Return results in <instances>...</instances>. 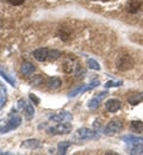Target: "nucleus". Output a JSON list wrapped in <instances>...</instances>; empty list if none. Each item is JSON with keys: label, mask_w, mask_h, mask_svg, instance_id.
Returning <instances> with one entry per match:
<instances>
[{"label": "nucleus", "mask_w": 143, "mask_h": 155, "mask_svg": "<svg viewBox=\"0 0 143 155\" xmlns=\"http://www.w3.org/2000/svg\"><path fill=\"white\" fill-rule=\"evenodd\" d=\"M122 85H123L122 80H119V81H112V80H110V81H107L105 84V87L106 88H109V87H119Z\"/></svg>", "instance_id": "nucleus-25"}, {"label": "nucleus", "mask_w": 143, "mask_h": 155, "mask_svg": "<svg viewBox=\"0 0 143 155\" xmlns=\"http://www.w3.org/2000/svg\"><path fill=\"white\" fill-rule=\"evenodd\" d=\"M21 71L23 74L25 75H31L35 71H36V67L31 63V62H23L21 67Z\"/></svg>", "instance_id": "nucleus-14"}, {"label": "nucleus", "mask_w": 143, "mask_h": 155, "mask_svg": "<svg viewBox=\"0 0 143 155\" xmlns=\"http://www.w3.org/2000/svg\"><path fill=\"white\" fill-rule=\"evenodd\" d=\"M105 109L109 112H117L121 109V101L118 99H109L105 103Z\"/></svg>", "instance_id": "nucleus-9"}, {"label": "nucleus", "mask_w": 143, "mask_h": 155, "mask_svg": "<svg viewBox=\"0 0 143 155\" xmlns=\"http://www.w3.org/2000/svg\"><path fill=\"white\" fill-rule=\"evenodd\" d=\"M40 140L37 138H30V140H25L21 143V148H25V149H35V148H38L40 147Z\"/></svg>", "instance_id": "nucleus-12"}, {"label": "nucleus", "mask_w": 143, "mask_h": 155, "mask_svg": "<svg viewBox=\"0 0 143 155\" xmlns=\"http://www.w3.org/2000/svg\"><path fill=\"white\" fill-rule=\"evenodd\" d=\"M142 97H143V92H142Z\"/></svg>", "instance_id": "nucleus-32"}, {"label": "nucleus", "mask_w": 143, "mask_h": 155, "mask_svg": "<svg viewBox=\"0 0 143 155\" xmlns=\"http://www.w3.org/2000/svg\"><path fill=\"white\" fill-rule=\"evenodd\" d=\"M106 94H107V92H100V93H98L97 96L94 98H92L91 100H89V103H88V107L89 109H92V110H94V109H97L98 106H99V104H100V101H102L104 98L106 97Z\"/></svg>", "instance_id": "nucleus-11"}, {"label": "nucleus", "mask_w": 143, "mask_h": 155, "mask_svg": "<svg viewBox=\"0 0 143 155\" xmlns=\"http://www.w3.org/2000/svg\"><path fill=\"white\" fill-rule=\"evenodd\" d=\"M122 140L125 141L126 143L129 144H143V137H138V136H134V135H125L122 136Z\"/></svg>", "instance_id": "nucleus-13"}, {"label": "nucleus", "mask_w": 143, "mask_h": 155, "mask_svg": "<svg viewBox=\"0 0 143 155\" xmlns=\"http://www.w3.org/2000/svg\"><path fill=\"white\" fill-rule=\"evenodd\" d=\"M41 82H42V77H41V75H36V77L32 78V79L30 80V84H31L32 86H38Z\"/></svg>", "instance_id": "nucleus-27"}, {"label": "nucleus", "mask_w": 143, "mask_h": 155, "mask_svg": "<svg viewBox=\"0 0 143 155\" xmlns=\"http://www.w3.org/2000/svg\"><path fill=\"white\" fill-rule=\"evenodd\" d=\"M60 56H61V51H59V50H56V49H54V50H49V58H48V60H50V61H55V60H57Z\"/></svg>", "instance_id": "nucleus-24"}, {"label": "nucleus", "mask_w": 143, "mask_h": 155, "mask_svg": "<svg viewBox=\"0 0 143 155\" xmlns=\"http://www.w3.org/2000/svg\"><path fill=\"white\" fill-rule=\"evenodd\" d=\"M21 118L17 114H12L10 118H8V120H7V123H6V125L4 127V128H1V131L0 133H2V134H5V133H8V131H11V130H15V129H17L19 125H21Z\"/></svg>", "instance_id": "nucleus-3"}, {"label": "nucleus", "mask_w": 143, "mask_h": 155, "mask_svg": "<svg viewBox=\"0 0 143 155\" xmlns=\"http://www.w3.org/2000/svg\"><path fill=\"white\" fill-rule=\"evenodd\" d=\"M131 129L134 131H137V133L143 131V122L142 120H132L131 122Z\"/></svg>", "instance_id": "nucleus-21"}, {"label": "nucleus", "mask_w": 143, "mask_h": 155, "mask_svg": "<svg viewBox=\"0 0 143 155\" xmlns=\"http://www.w3.org/2000/svg\"><path fill=\"white\" fill-rule=\"evenodd\" d=\"M50 120L53 122H56V123H60V122H70L73 119V116L72 114L67 112V111H62V112H59L56 115H51L49 117Z\"/></svg>", "instance_id": "nucleus-7"}, {"label": "nucleus", "mask_w": 143, "mask_h": 155, "mask_svg": "<svg viewBox=\"0 0 143 155\" xmlns=\"http://www.w3.org/2000/svg\"><path fill=\"white\" fill-rule=\"evenodd\" d=\"M60 36L63 41H67L70 36V31L67 29V28H62V30L60 31Z\"/></svg>", "instance_id": "nucleus-26"}, {"label": "nucleus", "mask_w": 143, "mask_h": 155, "mask_svg": "<svg viewBox=\"0 0 143 155\" xmlns=\"http://www.w3.org/2000/svg\"><path fill=\"white\" fill-rule=\"evenodd\" d=\"M132 147L130 148L129 153L130 154H143V144H131Z\"/></svg>", "instance_id": "nucleus-22"}, {"label": "nucleus", "mask_w": 143, "mask_h": 155, "mask_svg": "<svg viewBox=\"0 0 143 155\" xmlns=\"http://www.w3.org/2000/svg\"><path fill=\"white\" fill-rule=\"evenodd\" d=\"M34 58H36L37 61L43 62V61H47L49 58V49L47 48H40V49H36L34 51Z\"/></svg>", "instance_id": "nucleus-10"}, {"label": "nucleus", "mask_w": 143, "mask_h": 155, "mask_svg": "<svg viewBox=\"0 0 143 155\" xmlns=\"http://www.w3.org/2000/svg\"><path fill=\"white\" fill-rule=\"evenodd\" d=\"M134 58L129 55H121L116 58V67L121 72H126L134 67Z\"/></svg>", "instance_id": "nucleus-1"}, {"label": "nucleus", "mask_w": 143, "mask_h": 155, "mask_svg": "<svg viewBox=\"0 0 143 155\" xmlns=\"http://www.w3.org/2000/svg\"><path fill=\"white\" fill-rule=\"evenodd\" d=\"M99 84H100L99 81H93V82H91V84H85V85H80V86H78L76 88H74L73 91H70V92L68 93V98H74V97H76V96H79V94H82V93H85L86 91L93 90V88H94V87H97Z\"/></svg>", "instance_id": "nucleus-4"}, {"label": "nucleus", "mask_w": 143, "mask_h": 155, "mask_svg": "<svg viewBox=\"0 0 143 155\" xmlns=\"http://www.w3.org/2000/svg\"><path fill=\"white\" fill-rule=\"evenodd\" d=\"M143 4V0H129L125 5V10L129 13H136L140 11Z\"/></svg>", "instance_id": "nucleus-8"}, {"label": "nucleus", "mask_w": 143, "mask_h": 155, "mask_svg": "<svg viewBox=\"0 0 143 155\" xmlns=\"http://www.w3.org/2000/svg\"><path fill=\"white\" fill-rule=\"evenodd\" d=\"M47 85H48V87L50 90H56V88H59L61 86V80H60V78L57 77L49 78L48 81H47Z\"/></svg>", "instance_id": "nucleus-16"}, {"label": "nucleus", "mask_w": 143, "mask_h": 155, "mask_svg": "<svg viewBox=\"0 0 143 155\" xmlns=\"http://www.w3.org/2000/svg\"><path fill=\"white\" fill-rule=\"evenodd\" d=\"M86 63H87L88 68H91V69H93V71H100V64H99L96 60H93V58H87Z\"/></svg>", "instance_id": "nucleus-20"}, {"label": "nucleus", "mask_w": 143, "mask_h": 155, "mask_svg": "<svg viewBox=\"0 0 143 155\" xmlns=\"http://www.w3.org/2000/svg\"><path fill=\"white\" fill-rule=\"evenodd\" d=\"M11 5H15V6H18V5H21L25 0H7Z\"/></svg>", "instance_id": "nucleus-29"}, {"label": "nucleus", "mask_w": 143, "mask_h": 155, "mask_svg": "<svg viewBox=\"0 0 143 155\" xmlns=\"http://www.w3.org/2000/svg\"><path fill=\"white\" fill-rule=\"evenodd\" d=\"M0 131H1V127H0Z\"/></svg>", "instance_id": "nucleus-31"}, {"label": "nucleus", "mask_w": 143, "mask_h": 155, "mask_svg": "<svg viewBox=\"0 0 143 155\" xmlns=\"http://www.w3.org/2000/svg\"><path fill=\"white\" fill-rule=\"evenodd\" d=\"M76 136L80 140H97V138H99L100 135H99V133L91 130L88 128H81L76 131Z\"/></svg>", "instance_id": "nucleus-6"}, {"label": "nucleus", "mask_w": 143, "mask_h": 155, "mask_svg": "<svg viewBox=\"0 0 143 155\" xmlns=\"http://www.w3.org/2000/svg\"><path fill=\"white\" fill-rule=\"evenodd\" d=\"M6 101V88L0 84V109L4 106Z\"/></svg>", "instance_id": "nucleus-23"}, {"label": "nucleus", "mask_w": 143, "mask_h": 155, "mask_svg": "<svg viewBox=\"0 0 143 155\" xmlns=\"http://www.w3.org/2000/svg\"><path fill=\"white\" fill-rule=\"evenodd\" d=\"M48 134L50 135H62V134H69L72 131V124L67 123V122H60L57 125L49 128Z\"/></svg>", "instance_id": "nucleus-2"}, {"label": "nucleus", "mask_w": 143, "mask_h": 155, "mask_svg": "<svg viewBox=\"0 0 143 155\" xmlns=\"http://www.w3.org/2000/svg\"><path fill=\"white\" fill-rule=\"evenodd\" d=\"M24 114H25V118L28 120H31L34 116H35V110H34V106L31 104H26L25 109H24Z\"/></svg>", "instance_id": "nucleus-17"}, {"label": "nucleus", "mask_w": 143, "mask_h": 155, "mask_svg": "<svg viewBox=\"0 0 143 155\" xmlns=\"http://www.w3.org/2000/svg\"><path fill=\"white\" fill-rule=\"evenodd\" d=\"M122 128H123V122L121 119L115 118V119L110 120V123L105 127L104 133H105L106 135H115V134L119 133V131L122 130Z\"/></svg>", "instance_id": "nucleus-5"}, {"label": "nucleus", "mask_w": 143, "mask_h": 155, "mask_svg": "<svg viewBox=\"0 0 143 155\" xmlns=\"http://www.w3.org/2000/svg\"><path fill=\"white\" fill-rule=\"evenodd\" d=\"M26 100H24V99H21L19 101H18V107L21 109V110H24L25 109V106H26Z\"/></svg>", "instance_id": "nucleus-30"}, {"label": "nucleus", "mask_w": 143, "mask_h": 155, "mask_svg": "<svg viewBox=\"0 0 143 155\" xmlns=\"http://www.w3.org/2000/svg\"><path fill=\"white\" fill-rule=\"evenodd\" d=\"M143 100V97H142V93H137V94H132V96H130V97L128 98V101L131 104V105H138L141 101Z\"/></svg>", "instance_id": "nucleus-19"}, {"label": "nucleus", "mask_w": 143, "mask_h": 155, "mask_svg": "<svg viewBox=\"0 0 143 155\" xmlns=\"http://www.w3.org/2000/svg\"><path fill=\"white\" fill-rule=\"evenodd\" d=\"M0 77L1 78H4L11 86H13V87H16L17 86V81H16V79L12 77L8 72H6V71H4V69H1L0 68Z\"/></svg>", "instance_id": "nucleus-15"}, {"label": "nucleus", "mask_w": 143, "mask_h": 155, "mask_svg": "<svg viewBox=\"0 0 143 155\" xmlns=\"http://www.w3.org/2000/svg\"><path fill=\"white\" fill-rule=\"evenodd\" d=\"M70 142L69 141H61L59 144H57V152H59V154H66V152H67V149L70 147Z\"/></svg>", "instance_id": "nucleus-18"}, {"label": "nucleus", "mask_w": 143, "mask_h": 155, "mask_svg": "<svg viewBox=\"0 0 143 155\" xmlns=\"http://www.w3.org/2000/svg\"><path fill=\"white\" fill-rule=\"evenodd\" d=\"M29 98H30V100H31L32 103H35L36 105H40L41 100H40V98L38 97H36L35 94H32V93H31V94H29Z\"/></svg>", "instance_id": "nucleus-28"}]
</instances>
